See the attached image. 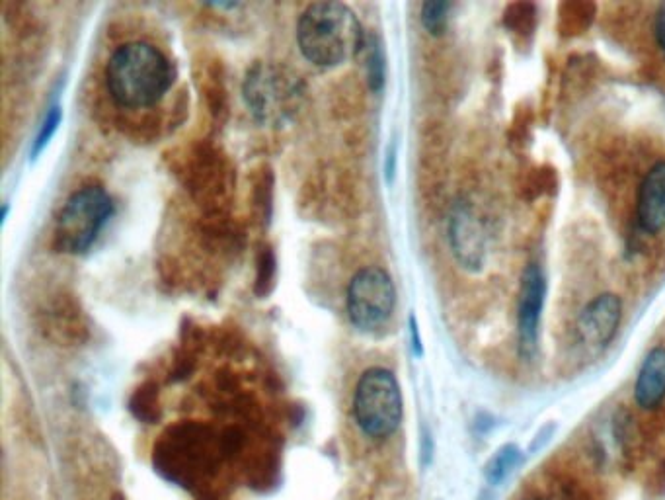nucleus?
Returning <instances> with one entry per match:
<instances>
[{"label": "nucleus", "instance_id": "f257e3e1", "mask_svg": "<svg viewBox=\"0 0 665 500\" xmlns=\"http://www.w3.org/2000/svg\"><path fill=\"white\" fill-rule=\"evenodd\" d=\"M112 98L123 108H149L164 98L174 83V67L155 45H121L106 67Z\"/></svg>", "mask_w": 665, "mask_h": 500}, {"label": "nucleus", "instance_id": "f03ea898", "mask_svg": "<svg viewBox=\"0 0 665 500\" xmlns=\"http://www.w3.org/2000/svg\"><path fill=\"white\" fill-rule=\"evenodd\" d=\"M365 40L355 12L342 2L311 4L297 26L301 53L314 65L326 69L355 57L363 49Z\"/></svg>", "mask_w": 665, "mask_h": 500}, {"label": "nucleus", "instance_id": "7ed1b4c3", "mask_svg": "<svg viewBox=\"0 0 665 500\" xmlns=\"http://www.w3.org/2000/svg\"><path fill=\"white\" fill-rule=\"evenodd\" d=\"M305 88L297 75L272 63L254 65L244 81L248 112L264 125L291 122L303 104Z\"/></svg>", "mask_w": 665, "mask_h": 500}, {"label": "nucleus", "instance_id": "20e7f679", "mask_svg": "<svg viewBox=\"0 0 665 500\" xmlns=\"http://www.w3.org/2000/svg\"><path fill=\"white\" fill-rule=\"evenodd\" d=\"M402 393L396 377L385 368H371L357 381L353 418L363 434L375 440L392 436L402 422Z\"/></svg>", "mask_w": 665, "mask_h": 500}, {"label": "nucleus", "instance_id": "39448f33", "mask_svg": "<svg viewBox=\"0 0 665 500\" xmlns=\"http://www.w3.org/2000/svg\"><path fill=\"white\" fill-rule=\"evenodd\" d=\"M114 204L100 186H86L75 192L61 209L55 225V247L67 254H82L90 249L108 219Z\"/></svg>", "mask_w": 665, "mask_h": 500}, {"label": "nucleus", "instance_id": "423d86ee", "mask_svg": "<svg viewBox=\"0 0 665 500\" xmlns=\"http://www.w3.org/2000/svg\"><path fill=\"white\" fill-rule=\"evenodd\" d=\"M396 305L392 278L381 268H363L353 276L348 288V315L355 329L375 333L383 329Z\"/></svg>", "mask_w": 665, "mask_h": 500}, {"label": "nucleus", "instance_id": "0eeeda50", "mask_svg": "<svg viewBox=\"0 0 665 500\" xmlns=\"http://www.w3.org/2000/svg\"><path fill=\"white\" fill-rule=\"evenodd\" d=\"M547 282L543 270L535 264L527 266L523 280H521V295H519V317H517V331H519V354L525 360H531L537 352L539 340V319L545 303Z\"/></svg>", "mask_w": 665, "mask_h": 500}, {"label": "nucleus", "instance_id": "6e6552de", "mask_svg": "<svg viewBox=\"0 0 665 500\" xmlns=\"http://www.w3.org/2000/svg\"><path fill=\"white\" fill-rule=\"evenodd\" d=\"M621 311L623 305L617 295L605 293L595 297L576 323L578 340L589 348H605L619 329Z\"/></svg>", "mask_w": 665, "mask_h": 500}, {"label": "nucleus", "instance_id": "1a4fd4ad", "mask_svg": "<svg viewBox=\"0 0 665 500\" xmlns=\"http://www.w3.org/2000/svg\"><path fill=\"white\" fill-rule=\"evenodd\" d=\"M449 241L457 260L470 270H478L484 262V229L467 204L453 209L449 219Z\"/></svg>", "mask_w": 665, "mask_h": 500}, {"label": "nucleus", "instance_id": "9d476101", "mask_svg": "<svg viewBox=\"0 0 665 500\" xmlns=\"http://www.w3.org/2000/svg\"><path fill=\"white\" fill-rule=\"evenodd\" d=\"M638 223L648 233L665 229V161L650 168L640 184Z\"/></svg>", "mask_w": 665, "mask_h": 500}, {"label": "nucleus", "instance_id": "9b49d317", "mask_svg": "<svg viewBox=\"0 0 665 500\" xmlns=\"http://www.w3.org/2000/svg\"><path fill=\"white\" fill-rule=\"evenodd\" d=\"M634 399L642 409H658L665 399V346L650 350L634 385Z\"/></svg>", "mask_w": 665, "mask_h": 500}, {"label": "nucleus", "instance_id": "f8f14e48", "mask_svg": "<svg viewBox=\"0 0 665 500\" xmlns=\"http://www.w3.org/2000/svg\"><path fill=\"white\" fill-rule=\"evenodd\" d=\"M615 438L621 446L623 461L628 467H634V463L642 454V440H640V432L634 424V418L625 411L615 417Z\"/></svg>", "mask_w": 665, "mask_h": 500}, {"label": "nucleus", "instance_id": "ddd939ff", "mask_svg": "<svg viewBox=\"0 0 665 500\" xmlns=\"http://www.w3.org/2000/svg\"><path fill=\"white\" fill-rule=\"evenodd\" d=\"M519 461H521V450L515 444L502 446L492 458L488 459V463L484 467L486 481L494 487L504 483L513 473V469L519 465Z\"/></svg>", "mask_w": 665, "mask_h": 500}, {"label": "nucleus", "instance_id": "4468645a", "mask_svg": "<svg viewBox=\"0 0 665 500\" xmlns=\"http://www.w3.org/2000/svg\"><path fill=\"white\" fill-rule=\"evenodd\" d=\"M367 47V75H369V84L377 92L385 84V55L383 47L375 38L365 40Z\"/></svg>", "mask_w": 665, "mask_h": 500}, {"label": "nucleus", "instance_id": "2eb2a0df", "mask_svg": "<svg viewBox=\"0 0 665 500\" xmlns=\"http://www.w3.org/2000/svg\"><path fill=\"white\" fill-rule=\"evenodd\" d=\"M449 10V2H426L422 6V24L431 36H441L445 32Z\"/></svg>", "mask_w": 665, "mask_h": 500}, {"label": "nucleus", "instance_id": "dca6fc26", "mask_svg": "<svg viewBox=\"0 0 665 500\" xmlns=\"http://www.w3.org/2000/svg\"><path fill=\"white\" fill-rule=\"evenodd\" d=\"M61 124V108L59 106H53L47 116H45V122L41 125L40 135L36 139V145H34V155H38L41 149L49 143V139L53 137V133L57 131V127Z\"/></svg>", "mask_w": 665, "mask_h": 500}, {"label": "nucleus", "instance_id": "f3484780", "mask_svg": "<svg viewBox=\"0 0 665 500\" xmlns=\"http://www.w3.org/2000/svg\"><path fill=\"white\" fill-rule=\"evenodd\" d=\"M654 32H656V40L658 45L662 47L665 55V4L660 6L658 14H656V24H654Z\"/></svg>", "mask_w": 665, "mask_h": 500}, {"label": "nucleus", "instance_id": "a211bd4d", "mask_svg": "<svg viewBox=\"0 0 665 500\" xmlns=\"http://www.w3.org/2000/svg\"><path fill=\"white\" fill-rule=\"evenodd\" d=\"M410 334H412V348H414L416 356H422V340H420L418 325H416V319H414V317L410 319Z\"/></svg>", "mask_w": 665, "mask_h": 500}, {"label": "nucleus", "instance_id": "6ab92c4d", "mask_svg": "<svg viewBox=\"0 0 665 500\" xmlns=\"http://www.w3.org/2000/svg\"><path fill=\"white\" fill-rule=\"evenodd\" d=\"M525 500H545V499H525Z\"/></svg>", "mask_w": 665, "mask_h": 500}]
</instances>
